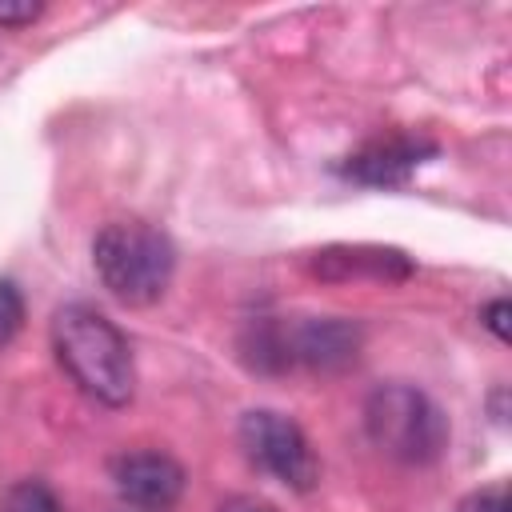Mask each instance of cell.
Here are the masks:
<instances>
[{
	"label": "cell",
	"mask_w": 512,
	"mask_h": 512,
	"mask_svg": "<svg viewBox=\"0 0 512 512\" xmlns=\"http://www.w3.org/2000/svg\"><path fill=\"white\" fill-rule=\"evenodd\" d=\"M432 156H436V144L432 140L392 132V136L368 140L364 148H356L352 156H344L340 176H348L356 184H368V188H400Z\"/></svg>",
	"instance_id": "cell-5"
},
{
	"label": "cell",
	"mask_w": 512,
	"mask_h": 512,
	"mask_svg": "<svg viewBox=\"0 0 512 512\" xmlns=\"http://www.w3.org/2000/svg\"><path fill=\"white\" fill-rule=\"evenodd\" d=\"M460 512H508V488L496 484V488H480L472 496L460 500Z\"/></svg>",
	"instance_id": "cell-12"
},
{
	"label": "cell",
	"mask_w": 512,
	"mask_h": 512,
	"mask_svg": "<svg viewBox=\"0 0 512 512\" xmlns=\"http://www.w3.org/2000/svg\"><path fill=\"white\" fill-rule=\"evenodd\" d=\"M368 440L400 464H432L448 448V420L412 384H384L364 404Z\"/></svg>",
	"instance_id": "cell-3"
},
{
	"label": "cell",
	"mask_w": 512,
	"mask_h": 512,
	"mask_svg": "<svg viewBox=\"0 0 512 512\" xmlns=\"http://www.w3.org/2000/svg\"><path fill=\"white\" fill-rule=\"evenodd\" d=\"M0 512H60V500L44 480H16L4 488Z\"/></svg>",
	"instance_id": "cell-9"
},
{
	"label": "cell",
	"mask_w": 512,
	"mask_h": 512,
	"mask_svg": "<svg viewBox=\"0 0 512 512\" xmlns=\"http://www.w3.org/2000/svg\"><path fill=\"white\" fill-rule=\"evenodd\" d=\"M216 512H276V508L264 504V500H256V496H228Z\"/></svg>",
	"instance_id": "cell-14"
},
{
	"label": "cell",
	"mask_w": 512,
	"mask_h": 512,
	"mask_svg": "<svg viewBox=\"0 0 512 512\" xmlns=\"http://www.w3.org/2000/svg\"><path fill=\"white\" fill-rule=\"evenodd\" d=\"M240 448L260 472L276 476L292 492H312L320 480V460H316L304 428L296 420H288L284 412H272V408L244 412L240 416Z\"/></svg>",
	"instance_id": "cell-4"
},
{
	"label": "cell",
	"mask_w": 512,
	"mask_h": 512,
	"mask_svg": "<svg viewBox=\"0 0 512 512\" xmlns=\"http://www.w3.org/2000/svg\"><path fill=\"white\" fill-rule=\"evenodd\" d=\"M312 272L324 280H352V276H372V280H404L412 276V260L396 248H376V244H332L316 252Z\"/></svg>",
	"instance_id": "cell-8"
},
{
	"label": "cell",
	"mask_w": 512,
	"mask_h": 512,
	"mask_svg": "<svg viewBox=\"0 0 512 512\" xmlns=\"http://www.w3.org/2000/svg\"><path fill=\"white\" fill-rule=\"evenodd\" d=\"M44 4L36 0H0V28H24L32 20H40Z\"/></svg>",
	"instance_id": "cell-11"
},
{
	"label": "cell",
	"mask_w": 512,
	"mask_h": 512,
	"mask_svg": "<svg viewBox=\"0 0 512 512\" xmlns=\"http://www.w3.org/2000/svg\"><path fill=\"white\" fill-rule=\"evenodd\" d=\"M508 316H512V304H508L504 296H496V300H488V304L480 308V320H484V328H488L496 340H508Z\"/></svg>",
	"instance_id": "cell-13"
},
{
	"label": "cell",
	"mask_w": 512,
	"mask_h": 512,
	"mask_svg": "<svg viewBox=\"0 0 512 512\" xmlns=\"http://www.w3.org/2000/svg\"><path fill=\"white\" fill-rule=\"evenodd\" d=\"M284 336V356L288 364L300 360L308 368H340L348 360H356L360 348V328L340 320V316H320V320H304Z\"/></svg>",
	"instance_id": "cell-7"
},
{
	"label": "cell",
	"mask_w": 512,
	"mask_h": 512,
	"mask_svg": "<svg viewBox=\"0 0 512 512\" xmlns=\"http://www.w3.org/2000/svg\"><path fill=\"white\" fill-rule=\"evenodd\" d=\"M92 264L100 284L128 308L156 304L176 272L172 240L144 220H112L92 240Z\"/></svg>",
	"instance_id": "cell-2"
},
{
	"label": "cell",
	"mask_w": 512,
	"mask_h": 512,
	"mask_svg": "<svg viewBox=\"0 0 512 512\" xmlns=\"http://www.w3.org/2000/svg\"><path fill=\"white\" fill-rule=\"evenodd\" d=\"M112 480L140 512H168L184 492V468L168 452H124L112 460Z\"/></svg>",
	"instance_id": "cell-6"
},
{
	"label": "cell",
	"mask_w": 512,
	"mask_h": 512,
	"mask_svg": "<svg viewBox=\"0 0 512 512\" xmlns=\"http://www.w3.org/2000/svg\"><path fill=\"white\" fill-rule=\"evenodd\" d=\"M20 324H24V296L12 280H0V348L16 340Z\"/></svg>",
	"instance_id": "cell-10"
},
{
	"label": "cell",
	"mask_w": 512,
	"mask_h": 512,
	"mask_svg": "<svg viewBox=\"0 0 512 512\" xmlns=\"http://www.w3.org/2000/svg\"><path fill=\"white\" fill-rule=\"evenodd\" d=\"M52 348L60 368L76 380L80 392L92 400L120 408L136 392V368L132 348L124 332L88 304H68L52 316Z\"/></svg>",
	"instance_id": "cell-1"
}]
</instances>
